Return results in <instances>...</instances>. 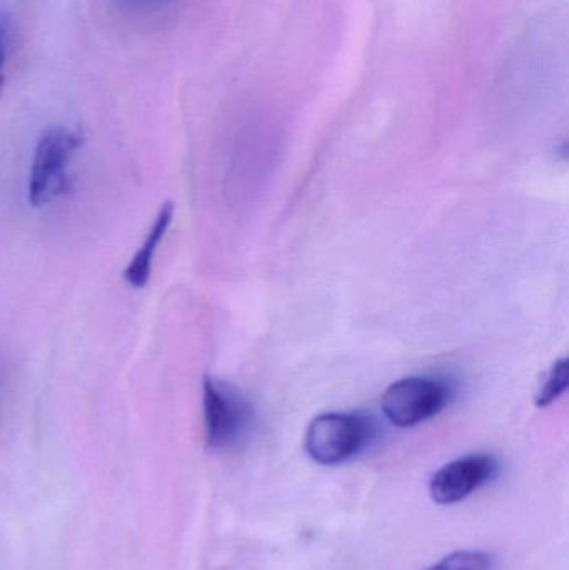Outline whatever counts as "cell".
Returning <instances> with one entry per match:
<instances>
[{"label": "cell", "instance_id": "obj_7", "mask_svg": "<svg viewBox=\"0 0 569 570\" xmlns=\"http://www.w3.org/2000/svg\"><path fill=\"white\" fill-rule=\"evenodd\" d=\"M568 385L569 362L568 358H560L551 365L550 371L545 375V381L541 382L540 389H538L537 399H534L538 407H550L567 392Z\"/></svg>", "mask_w": 569, "mask_h": 570}, {"label": "cell", "instance_id": "obj_10", "mask_svg": "<svg viewBox=\"0 0 569 570\" xmlns=\"http://www.w3.org/2000/svg\"><path fill=\"white\" fill-rule=\"evenodd\" d=\"M139 3V6L146 7V9H153L154 6L160 7L166 0H130V3Z\"/></svg>", "mask_w": 569, "mask_h": 570}, {"label": "cell", "instance_id": "obj_9", "mask_svg": "<svg viewBox=\"0 0 569 570\" xmlns=\"http://www.w3.org/2000/svg\"><path fill=\"white\" fill-rule=\"evenodd\" d=\"M7 56V26L0 22V96L3 90V63H6Z\"/></svg>", "mask_w": 569, "mask_h": 570}, {"label": "cell", "instance_id": "obj_8", "mask_svg": "<svg viewBox=\"0 0 569 570\" xmlns=\"http://www.w3.org/2000/svg\"><path fill=\"white\" fill-rule=\"evenodd\" d=\"M497 558L490 552L460 551L424 570H497Z\"/></svg>", "mask_w": 569, "mask_h": 570}, {"label": "cell", "instance_id": "obj_1", "mask_svg": "<svg viewBox=\"0 0 569 570\" xmlns=\"http://www.w3.org/2000/svg\"><path fill=\"white\" fill-rule=\"evenodd\" d=\"M82 146V136L63 126L40 134L30 163L27 199L32 207H46L66 196L72 186L70 164Z\"/></svg>", "mask_w": 569, "mask_h": 570}, {"label": "cell", "instance_id": "obj_2", "mask_svg": "<svg viewBox=\"0 0 569 570\" xmlns=\"http://www.w3.org/2000/svg\"><path fill=\"white\" fill-rule=\"evenodd\" d=\"M377 429L373 419L361 412H327L311 421L304 438L306 452L321 465H340L363 454Z\"/></svg>", "mask_w": 569, "mask_h": 570}, {"label": "cell", "instance_id": "obj_4", "mask_svg": "<svg viewBox=\"0 0 569 570\" xmlns=\"http://www.w3.org/2000/svg\"><path fill=\"white\" fill-rule=\"evenodd\" d=\"M454 387L440 377L401 379L384 391L381 407L391 424L408 429L436 417L453 402Z\"/></svg>", "mask_w": 569, "mask_h": 570}, {"label": "cell", "instance_id": "obj_3", "mask_svg": "<svg viewBox=\"0 0 569 570\" xmlns=\"http://www.w3.org/2000/svg\"><path fill=\"white\" fill-rule=\"evenodd\" d=\"M203 412L206 444L214 452L233 451L253 428V405L246 395L213 375L203 381Z\"/></svg>", "mask_w": 569, "mask_h": 570}, {"label": "cell", "instance_id": "obj_6", "mask_svg": "<svg viewBox=\"0 0 569 570\" xmlns=\"http://www.w3.org/2000/svg\"><path fill=\"white\" fill-rule=\"evenodd\" d=\"M173 219L174 204H163L156 219H154L153 226H150L149 233L144 237V243L140 244L139 249L134 254L133 259L129 261L126 271H124V281L130 287L144 288L149 284L159 244L163 243L164 236H166L170 224H173Z\"/></svg>", "mask_w": 569, "mask_h": 570}, {"label": "cell", "instance_id": "obj_5", "mask_svg": "<svg viewBox=\"0 0 569 570\" xmlns=\"http://www.w3.org/2000/svg\"><path fill=\"white\" fill-rule=\"evenodd\" d=\"M500 474V462L491 454H470L448 462L434 472L430 481V495L441 505L457 504Z\"/></svg>", "mask_w": 569, "mask_h": 570}]
</instances>
